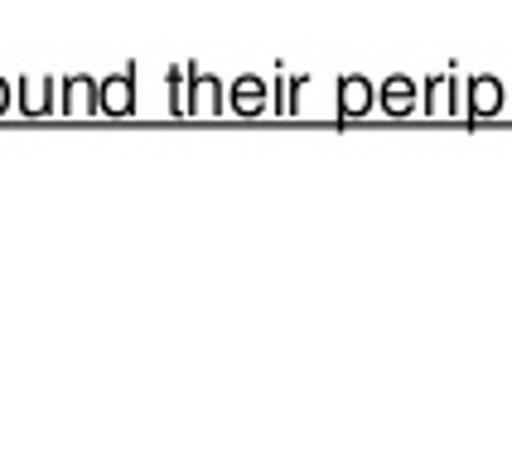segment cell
Segmentation results:
<instances>
[{"mask_svg": "<svg viewBox=\"0 0 512 459\" xmlns=\"http://www.w3.org/2000/svg\"><path fill=\"white\" fill-rule=\"evenodd\" d=\"M228 107H232L237 116H261V112H266V83H261V78H252V73L232 78Z\"/></svg>", "mask_w": 512, "mask_h": 459, "instance_id": "6", "label": "cell"}, {"mask_svg": "<svg viewBox=\"0 0 512 459\" xmlns=\"http://www.w3.org/2000/svg\"><path fill=\"white\" fill-rule=\"evenodd\" d=\"M92 107H97V87L87 83V78H68V83H63V112L87 116Z\"/></svg>", "mask_w": 512, "mask_h": 459, "instance_id": "8", "label": "cell"}, {"mask_svg": "<svg viewBox=\"0 0 512 459\" xmlns=\"http://www.w3.org/2000/svg\"><path fill=\"white\" fill-rule=\"evenodd\" d=\"M421 107L426 116H464V83L455 73H435L421 87Z\"/></svg>", "mask_w": 512, "mask_h": 459, "instance_id": "2", "label": "cell"}, {"mask_svg": "<svg viewBox=\"0 0 512 459\" xmlns=\"http://www.w3.org/2000/svg\"><path fill=\"white\" fill-rule=\"evenodd\" d=\"M5 107H10V87L0 83V112H5Z\"/></svg>", "mask_w": 512, "mask_h": 459, "instance_id": "10", "label": "cell"}, {"mask_svg": "<svg viewBox=\"0 0 512 459\" xmlns=\"http://www.w3.org/2000/svg\"><path fill=\"white\" fill-rule=\"evenodd\" d=\"M49 102H54V83H44V78H29V83L20 87V107H25L29 116L49 112Z\"/></svg>", "mask_w": 512, "mask_h": 459, "instance_id": "9", "label": "cell"}, {"mask_svg": "<svg viewBox=\"0 0 512 459\" xmlns=\"http://www.w3.org/2000/svg\"><path fill=\"white\" fill-rule=\"evenodd\" d=\"M97 107L107 116H126L131 107H136V83H131V73H116V78H107L102 83V92H97Z\"/></svg>", "mask_w": 512, "mask_h": 459, "instance_id": "7", "label": "cell"}, {"mask_svg": "<svg viewBox=\"0 0 512 459\" xmlns=\"http://www.w3.org/2000/svg\"><path fill=\"white\" fill-rule=\"evenodd\" d=\"M421 107V83L416 78H382L377 83V112L382 116H411Z\"/></svg>", "mask_w": 512, "mask_h": 459, "instance_id": "3", "label": "cell"}, {"mask_svg": "<svg viewBox=\"0 0 512 459\" xmlns=\"http://www.w3.org/2000/svg\"><path fill=\"white\" fill-rule=\"evenodd\" d=\"M184 83H189V102H184V112L189 116H218L223 112V83L218 78H208V73H199V68H189L184 73Z\"/></svg>", "mask_w": 512, "mask_h": 459, "instance_id": "4", "label": "cell"}, {"mask_svg": "<svg viewBox=\"0 0 512 459\" xmlns=\"http://www.w3.org/2000/svg\"><path fill=\"white\" fill-rule=\"evenodd\" d=\"M508 107H512V92H508Z\"/></svg>", "mask_w": 512, "mask_h": 459, "instance_id": "11", "label": "cell"}, {"mask_svg": "<svg viewBox=\"0 0 512 459\" xmlns=\"http://www.w3.org/2000/svg\"><path fill=\"white\" fill-rule=\"evenodd\" d=\"M503 107H508V87H503V78L479 73V78H469V83H464V116L484 121V116H498Z\"/></svg>", "mask_w": 512, "mask_h": 459, "instance_id": "1", "label": "cell"}, {"mask_svg": "<svg viewBox=\"0 0 512 459\" xmlns=\"http://www.w3.org/2000/svg\"><path fill=\"white\" fill-rule=\"evenodd\" d=\"M377 107V87L372 78H358V73H343L339 78V116L353 121V116H368Z\"/></svg>", "mask_w": 512, "mask_h": 459, "instance_id": "5", "label": "cell"}]
</instances>
